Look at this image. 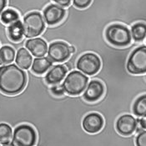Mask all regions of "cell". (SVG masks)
<instances>
[{"mask_svg":"<svg viewBox=\"0 0 146 146\" xmlns=\"http://www.w3.org/2000/svg\"><path fill=\"white\" fill-rule=\"evenodd\" d=\"M89 77L78 69L71 70L61 84L64 93L70 96L80 95L89 84Z\"/></svg>","mask_w":146,"mask_h":146,"instance_id":"3","label":"cell"},{"mask_svg":"<svg viewBox=\"0 0 146 146\" xmlns=\"http://www.w3.org/2000/svg\"><path fill=\"white\" fill-rule=\"evenodd\" d=\"M106 41L116 48H125L133 42L130 29L122 23H112L109 25L105 31Z\"/></svg>","mask_w":146,"mask_h":146,"instance_id":"2","label":"cell"},{"mask_svg":"<svg viewBox=\"0 0 146 146\" xmlns=\"http://www.w3.org/2000/svg\"><path fill=\"white\" fill-rule=\"evenodd\" d=\"M15 50L14 48L9 46L4 45L2 48H0V65H7L10 64L15 59Z\"/></svg>","mask_w":146,"mask_h":146,"instance_id":"19","label":"cell"},{"mask_svg":"<svg viewBox=\"0 0 146 146\" xmlns=\"http://www.w3.org/2000/svg\"><path fill=\"white\" fill-rule=\"evenodd\" d=\"M48 90H49V92L51 93V94H53L54 96H56V97H61L65 94L60 84H55V85H51L48 88Z\"/></svg>","mask_w":146,"mask_h":146,"instance_id":"24","label":"cell"},{"mask_svg":"<svg viewBox=\"0 0 146 146\" xmlns=\"http://www.w3.org/2000/svg\"><path fill=\"white\" fill-rule=\"evenodd\" d=\"M18 20H19V15L14 9H8L1 13V21L5 24H11Z\"/></svg>","mask_w":146,"mask_h":146,"instance_id":"22","label":"cell"},{"mask_svg":"<svg viewBox=\"0 0 146 146\" xmlns=\"http://www.w3.org/2000/svg\"><path fill=\"white\" fill-rule=\"evenodd\" d=\"M66 17L64 8L58 4H49L44 10V19L48 26H55L59 24Z\"/></svg>","mask_w":146,"mask_h":146,"instance_id":"11","label":"cell"},{"mask_svg":"<svg viewBox=\"0 0 146 146\" xmlns=\"http://www.w3.org/2000/svg\"><path fill=\"white\" fill-rule=\"evenodd\" d=\"M133 114L137 118H140L146 114V94H141L136 98L132 105Z\"/></svg>","mask_w":146,"mask_h":146,"instance_id":"20","label":"cell"},{"mask_svg":"<svg viewBox=\"0 0 146 146\" xmlns=\"http://www.w3.org/2000/svg\"><path fill=\"white\" fill-rule=\"evenodd\" d=\"M132 40L135 43H142L146 38V23H135L130 27Z\"/></svg>","mask_w":146,"mask_h":146,"instance_id":"17","label":"cell"},{"mask_svg":"<svg viewBox=\"0 0 146 146\" xmlns=\"http://www.w3.org/2000/svg\"><path fill=\"white\" fill-rule=\"evenodd\" d=\"M13 137L12 127L7 123H0V145L11 143Z\"/></svg>","mask_w":146,"mask_h":146,"instance_id":"21","label":"cell"},{"mask_svg":"<svg viewBox=\"0 0 146 146\" xmlns=\"http://www.w3.org/2000/svg\"><path fill=\"white\" fill-rule=\"evenodd\" d=\"M16 64L22 69L28 70L33 64V57L26 48H19L15 56Z\"/></svg>","mask_w":146,"mask_h":146,"instance_id":"15","label":"cell"},{"mask_svg":"<svg viewBox=\"0 0 146 146\" xmlns=\"http://www.w3.org/2000/svg\"><path fill=\"white\" fill-rule=\"evenodd\" d=\"M105 88L100 80L91 79L85 90L83 92L82 99L89 103L99 101L104 94Z\"/></svg>","mask_w":146,"mask_h":146,"instance_id":"9","label":"cell"},{"mask_svg":"<svg viewBox=\"0 0 146 146\" xmlns=\"http://www.w3.org/2000/svg\"><path fill=\"white\" fill-rule=\"evenodd\" d=\"M93 0H73L74 6L79 9H86L91 4Z\"/></svg>","mask_w":146,"mask_h":146,"instance_id":"25","label":"cell"},{"mask_svg":"<svg viewBox=\"0 0 146 146\" xmlns=\"http://www.w3.org/2000/svg\"><path fill=\"white\" fill-rule=\"evenodd\" d=\"M69 51H70V53H71V55H73V54L75 53V51H76V49H75L74 46H73V45H69Z\"/></svg>","mask_w":146,"mask_h":146,"instance_id":"29","label":"cell"},{"mask_svg":"<svg viewBox=\"0 0 146 146\" xmlns=\"http://www.w3.org/2000/svg\"><path fill=\"white\" fill-rule=\"evenodd\" d=\"M23 36L27 38H36L43 34L45 29L44 19L38 12H31L23 17Z\"/></svg>","mask_w":146,"mask_h":146,"instance_id":"5","label":"cell"},{"mask_svg":"<svg viewBox=\"0 0 146 146\" xmlns=\"http://www.w3.org/2000/svg\"><path fill=\"white\" fill-rule=\"evenodd\" d=\"M137 123L144 130H146V114L140 118H137Z\"/></svg>","mask_w":146,"mask_h":146,"instance_id":"26","label":"cell"},{"mask_svg":"<svg viewBox=\"0 0 146 146\" xmlns=\"http://www.w3.org/2000/svg\"><path fill=\"white\" fill-rule=\"evenodd\" d=\"M101 59L94 53H84L81 54L76 62V69L87 76L96 74L101 68Z\"/></svg>","mask_w":146,"mask_h":146,"instance_id":"7","label":"cell"},{"mask_svg":"<svg viewBox=\"0 0 146 146\" xmlns=\"http://www.w3.org/2000/svg\"><path fill=\"white\" fill-rule=\"evenodd\" d=\"M25 48L35 58L45 56L48 52V43L42 38H29L25 42Z\"/></svg>","mask_w":146,"mask_h":146,"instance_id":"14","label":"cell"},{"mask_svg":"<svg viewBox=\"0 0 146 146\" xmlns=\"http://www.w3.org/2000/svg\"><path fill=\"white\" fill-rule=\"evenodd\" d=\"M7 5V0H0V15Z\"/></svg>","mask_w":146,"mask_h":146,"instance_id":"28","label":"cell"},{"mask_svg":"<svg viewBox=\"0 0 146 146\" xmlns=\"http://www.w3.org/2000/svg\"><path fill=\"white\" fill-rule=\"evenodd\" d=\"M68 69L64 64H56L50 68L44 77L45 83L48 85L59 84L68 74Z\"/></svg>","mask_w":146,"mask_h":146,"instance_id":"13","label":"cell"},{"mask_svg":"<svg viewBox=\"0 0 146 146\" xmlns=\"http://www.w3.org/2000/svg\"><path fill=\"white\" fill-rule=\"evenodd\" d=\"M58 5L63 7V8H67L70 5L71 0H53Z\"/></svg>","mask_w":146,"mask_h":146,"instance_id":"27","label":"cell"},{"mask_svg":"<svg viewBox=\"0 0 146 146\" xmlns=\"http://www.w3.org/2000/svg\"><path fill=\"white\" fill-rule=\"evenodd\" d=\"M127 71L133 75L146 74V45L140 44L135 48L128 57Z\"/></svg>","mask_w":146,"mask_h":146,"instance_id":"4","label":"cell"},{"mask_svg":"<svg viewBox=\"0 0 146 146\" xmlns=\"http://www.w3.org/2000/svg\"><path fill=\"white\" fill-rule=\"evenodd\" d=\"M53 62L48 57L35 58L31 65L32 72L37 75H42L45 74L50 68L53 66Z\"/></svg>","mask_w":146,"mask_h":146,"instance_id":"16","label":"cell"},{"mask_svg":"<svg viewBox=\"0 0 146 146\" xmlns=\"http://www.w3.org/2000/svg\"><path fill=\"white\" fill-rule=\"evenodd\" d=\"M27 74L17 64L0 67V91L6 95H17L26 87Z\"/></svg>","mask_w":146,"mask_h":146,"instance_id":"1","label":"cell"},{"mask_svg":"<svg viewBox=\"0 0 146 146\" xmlns=\"http://www.w3.org/2000/svg\"><path fill=\"white\" fill-rule=\"evenodd\" d=\"M104 118L101 114L96 112L87 113L82 119V128L89 134H96L104 127Z\"/></svg>","mask_w":146,"mask_h":146,"instance_id":"12","label":"cell"},{"mask_svg":"<svg viewBox=\"0 0 146 146\" xmlns=\"http://www.w3.org/2000/svg\"><path fill=\"white\" fill-rule=\"evenodd\" d=\"M47 54L53 63H64L71 56L69 44L62 40L53 41L48 46Z\"/></svg>","mask_w":146,"mask_h":146,"instance_id":"8","label":"cell"},{"mask_svg":"<svg viewBox=\"0 0 146 146\" xmlns=\"http://www.w3.org/2000/svg\"><path fill=\"white\" fill-rule=\"evenodd\" d=\"M8 34L9 38L14 43L20 42L23 37V23L20 20L9 24L8 28Z\"/></svg>","mask_w":146,"mask_h":146,"instance_id":"18","label":"cell"},{"mask_svg":"<svg viewBox=\"0 0 146 146\" xmlns=\"http://www.w3.org/2000/svg\"><path fill=\"white\" fill-rule=\"evenodd\" d=\"M37 141V133L33 126L28 124H19L13 132L12 146H34Z\"/></svg>","mask_w":146,"mask_h":146,"instance_id":"6","label":"cell"},{"mask_svg":"<svg viewBox=\"0 0 146 146\" xmlns=\"http://www.w3.org/2000/svg\"><path fill=\"white\" fill-rule=\"evenodd\" d=\"M2 146H12L11 143H9V144H6V145H3Z\"/></svg>","mask_w":146,"mask_h":146,"instance_id":"30","label":"cell"},{"mask_svg":"<svg viewBox=\"0 0 146 146\" xmlns=\"http://www.w3.org/2000/svg\"><path fill=\"white\" fill-rule=\"evenodd\" d=\"M135 145L146 146V130H142L135 136Z\"/></svg>","mask_w":146,"mask_h":146,"instance_id":"23","label":"cell"},{"mask_svg":"<svg viewBox=\"0 0 146 146\" xmlns=\"http://www.w3.org/2000/svg\"><path fill=\"white\" fill-rule=\"evenodd\" d=\"M145 43H146V41H145Z\"/></svg>","mask_w":146,"mask_h":146,"instance_id":"31","label":"cell"},{"mask_svg":"<svg viewBox=\"0 0 146 146\" xmlns=\"http://www.w3.org/2000/svg\"><path fill=\"white\" fill-rule=\"evenodd\" d=\"M137 128V119L134 115L124 113L120 115L115 122V129L119 135L129 136L133 135Z\"/></svg>","mask_w":146,"mask_h":146,"instance_id":"10","label":"cell"}]
</instances>
